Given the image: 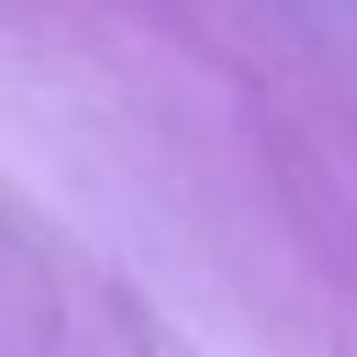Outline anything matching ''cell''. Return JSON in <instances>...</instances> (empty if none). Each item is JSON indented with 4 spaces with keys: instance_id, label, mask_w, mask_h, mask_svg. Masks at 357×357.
Returning a JSON list of instances; mask_svg holds the SVG:
<instances>
[]
</instances>
